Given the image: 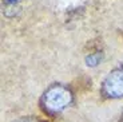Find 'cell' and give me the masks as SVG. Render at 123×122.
<instances>
[{
    "label": "cell",
    "instance_id": "1",
    "mask_svg": "<svg viewBox=\"0 0 123 122\" xmlns=\"http://www.w3.org/2000/svg\"><path fill=\"white\" fill-rule=\"evenodd\" d=\"M72 102V93L63 85H54L43 94L40 105L47 114H58L66 110Z\"/></svg>",
    "mask_w": 123,
    "mask_h": 122
},
{
    "label": "cell",
    "instance_id": "2",
    "mask_svg": "<svg viewBox=\"0 0 123 122\" xmlns=\"http://www.w3.org/2000/svg\"><path fill=\"white\" fill-rule=\"evenodd\" d=\"M102 93L108 98L123 97V70H114L103 82Z\"/></svg>",
    "mask_w": 123,
    "mask_h": 122
},
{
    "label": "cell",
    "instance_id": "3",
    "mask_svg": "<svg viewBox=\"0 0 123 122\" xmlns=\"http://www.w3.org/2000/svg\"><path fill=\"white\" fill-rule=\"evenodd\" d=\"M100 59H102V56H100V54H90L86 58V62H87V64L88 66H96V64L100 62Z\"/></svg>",
    "mask_w": 123,
    "mask_h": 122
},
{
    "label": "cell",
    "instance_id": "4",
    "mask_svg": "<svg viewBox=\"0 0 123 122\" xmlns=\"http://www.w3.org/2000/svg\"><path fill=\"white\" fill-rule=\"evenodd\" d=\"M13 122H43V121H40L39 118H36V117L30 115V117H22V118H18L16 121H13Z\"/></svg>",
    "mask_w": 123,
    "mask_h": 122
},
{
    "label": "cell",
    "instance_id": "5",
    "mask_svg": "<svg viewBox=\"0 0 123 122\" xmlns=\"http://www.w3.org/2000/svg\"><path fill=\"white\" fill-rule=\"evenodd\" d=\"M15 1H18V0H6L7 4H15Z\"/></svg>",
    "mask_w": 123,
    "mask_h": 122
},
{
    "label": "cell",
    "instance_id": "6",
    "mask_svg": "<svg viewBox=\"0 0 123 122\" xmlns=\"http://www.w3.org/2000/svg\"><path fill=\"white\" fill-rule=\"evenodd\" d=\"M122 64H123V63H122Z\"/></svg>",
    "mask_w": 123,
    "mask_h": 122
},
{
    "label": "cell",
    "instance_id": "7",
    "mask_svg": "<svg viewBox=\"0 0 123 122\" xmlns=\"http://www.w3.org/2000/svg\"><path fill=\"white\" fill-rule=\"evenodd\" d=\"M122 122H123V121H122Z\"/></svg>",
    "mask_w": 123,
    "mask_h": 122
}]
</instances>
